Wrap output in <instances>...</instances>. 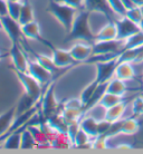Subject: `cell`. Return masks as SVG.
Listing matches in <instances>:
<instances>
[{"label":"cell","instance_id":"cell-1","mask_svg":"<svg viewBox=\"0 0 143 154\" xmlns=\"http://www.w3.org/2000/svg\"><path fill=\"white\" fill-rule=\"evenodd\" d=\"M48 10H49L50 15L53 16L55 19L62 25V27L67 31V34H70L74 21H75V18H76L79 10H76V9L67 6V5L63 4L59 0L50 1Z\"/></svg>","mask_w":143,"mask_h":154},{"label":"cell","instance_id":"cell-2","mask_svg":"<svg viewBox=\"0 0 143 154\" xmlns=\"http://www.w3.org/2000/svg\"><path fill=\"white\" fill-rule=\"evenodd\" d=\"M68 35H70V38L75 42L85 40V42H92V40L93 42L95 40V35L93 34L89 23V10L83 9L78 11Z\"/></svg>","mask_w":143,"mask_h":154},{"label":"cell","instance_id":"cell-3","mask_svg":"<svg viewBox=\"0 0 143 154\" xmlns=\"http://www.w3.org/2000/svg\"><path fill=\"white\" fill-rule=\"evenodd\" d=\"M16 76L20 82V84L23 85L25 89V94H27L28 96H30L36 103H38L42 96H43V85L40 84L38 81H36L34 77L29 75L27 72H19L16 70Z\"/></svg>","mask_w":143,"mask_h":154},{"label":"cell","instance_id":"cell-4","mask_svg":"<svg viewBox=\"0 0 143 154\" xmlns=\"http://www.w3.org/2000/svg\"><path fill=\"white\" fill-rule=\"evenodd\" d=\"M59 102L55 94L54 84L47 85L46 92L43 94L40 98V111L45 119H48L49 116L54 115L58 112Z\"/></svg>","mask_w":143,"mask_h":154},{"label":"cell","instance_id":"cell-5","mask_svg":"<svg viewBox=\"0 0 143 154\" xmlns=\"http://www.w3.org/2000/svg\"><path fill=\"white\" fill-rule=\"evenodd\" d=\"M119 63V56L112 59H108L105 62L95 63V68H96V76L95 81L98 84L102 83H107L110 79H112L115 74V68Z\"/></svg>","mask_w":143,"mask_h":154},{"label":"cell","instance_id":"cell-6","mask_svg":"<svg viewBox=\"0 0 143 154\" xmlns=\"http://www.w3.org/2000/svg\"><path fill=\"white\" fill-rule=\"evenodd\" d=\"M124 49V42L120 39L93 42V55H120Z\"/></svg>","mask_w":143,"mask_h":154},{"label":"cell","instance_id":"cell-7","mask_svg":"<svg viewBox=\"0 0 143 154\" xmlns=\"http://www.w3.org/2000/svg\"><path fill=\"white\" fill-rule=\"evenodd\" d=\"M115 23L116 28H117V39L123 40V42L141 30L140 23L132 21L131 19H129L125 16L117 17L115 19Z\"/></svg>","mask_w":143,"mask_h":154},{"label":"cell","instance_id":"cell-8","mask_svg":"<svg viewBox=\"0 0 143 154\" xmlns=\"http://www.w3.org/2000/svg\"><path fill=\"white\" fill-rule=\"evenodd\" d=\"M70 51L75 59V62H87V59L93 55V42H85V40H76L72 44Z\"/></svg>","mask_w":143,"mask_h":154},{"label":"cell","instance_id":"cell-9","mask_svg":"<svg viewBox=\"0 0 143 154\" xmlns=\"http://www.w3.org/2000/svg\"><path fill=\"white\" fill-rule=\"evenodd\" d=\"M2 21V30L8 38L10 39V42H19L20 38L23 37V31H21V25L18 20L11 18L10 16H6L1 18Z\"/></svg>","mask_w":143,"mask_h":154},{"label":"cell","instance_id":"cell-10","mask_svg":"<svg viewBox=\"0 0 143 154\" xmlns=\"http://www.w3.org/2000/svg\"><path fill=\"white\" fill-rule=\"evenodd\" d=\"M27 73L34 77L36 81H38L43 86L49 85L50 81H51V76H53V73H50L49 70L46 69L38 62H36L35 59L29 60Z\"/></svg>","mask_w":143,"mask_h":154},{"label":"cell","instance_id":"cell-11","mask_svg":"<svg viewBox=\"0 0 143 154\" xmlns=\"http://www.w3.org/2000/svg\"><path fill=\"white\" fill-rule=\"evenodd\" d=\"M10 58H11L12 65L15 67V70L19 72H27L29 59L27 58V55L23 51L19 42H14L10 49Z\"/></svg>","mask_w":143,"mask_h":154},{"label":"cell","instance_id":"cell-12","mask_svg":"<svg viewBox=\"0 0 143 154\" xmlns=\"http://www.w3.org/2000/svg\"><path fill=\"white\" fill-rule=\"evenodd\" d=\"M51 57L54 60L55 65L58 69L61 68H66L68 66H72L75 62L70 49H64V48H54L51 53Z\"/></svg>","mask_w":143,"mask_h":154},{"label":"cell","instance_id":"cell-13","mask_svg":"<svg viewBox=\"0 0 143 154\" xmlns=\"http://www.w3.org/2000/svg\"><path fill=\"white\" fill-rule=\"evenodd\" d=\"M135 76V68H134V63L130 62H119L115 68L114 77L120 78L122 81H131Z\"/></svg>","mask_w":143,"mask_h":154},{"label":"cell","instance_id":"cell-14","mask_svg":"<svg viewBox=\"0 0 143 154\" xmlns=\"http://www.w3.org/2000/svg\"><path fill=\"white\" fill-rule=\"evenodd\" d=\"M117 39V28H116L115 21L110 20L107 23H105L95 35L94 42H103V40H114Z\"/></svg>","mask_w":143,"mask_h":154},{"label":"cell","instance_id":"cell-15","mask_svg":"<svg viewBox=\"0 0 143 154\" xmlns=\"http://www.w3.org/2000/svg\"><path fill=\"white\" fill-rule=\"evenodd\" d=\"M128 105L126 103L122 100L121 103L114 105L112 107L106 108V113H105V119H107L108 122L115 124L119 123L121 119L124 117V114L126 112Z\"/></svg>","mask_w":143,"mask_h":154},{"label":"cell","instance_id":"cell-16","mask_svg":"<svg viewBox=\"0 0 143 154\" xmlns=\"http://www.w3.org/2000/svg\"><path fill=\"white\" fill-rule=\"evenodd\" d=\"M16 106L8 109L7 112L0 114V141L4 139L5 136L8 134L12 125V122L16 117Z\"/></svg>","mask_w":143,"mask_h":154},{"label":"cell","instance_id":"cell-17","mask_svg":"<svg viewBox=\"0 0 143 154\" xmlns=\"http://www.w3.org/2000/svg\"><path fill=\"white\" fill-rule=\"evenodd\" d=\"M23 127H21L19 130H16V131L6 135L4 139L1 140L2 141V143H1L2 147L7 149V150H17V149H20L21 131H23Z\"/></svg>","mask_w":143,"mask_h":154},{"label":"cell","instance_id":"cell-18","mask_svg":"<svg viewBox=\"0 0 143 154\" xmlns=\"http://www.w3.org/2000/svg\"><path fill=\"white\" fill-rule=\"evenodd\" d=\"M97 124H98V121H97L96 119H94L93 116H91V115H87L85 113H84L83 117L79 119L81 128L83 131H85L92 139L98 135V132H97Z\"/></svg>","mask_w":143,"mask_h":154},{"label":"cell","instance_id":"cell-19","mask_svg":"<svg viewBox=\"0 0 143 154\" xmlns=\"http://www.w3.org/2000/svg\"><path fill=\"white\" fill-rule=\"evenodd\" d=\"M21 31L23 36L30 40H40L42 31H40V25L38 21L33 20L30 23H27L21 26Z\"/></svg>","mask_w":143,"mask_h":154},{"label":"cell","instance_id":"cell-20","mask_svg":"<svg viewBox=\"0 0 143 154\" xmlns=\"http://www.w3.org/2000/svg\"><path fill=\"white\" fill-rule=\"evenodd\" d=\"M140 130L139 121L134 117H128L120 121L119 133L124 135H134Z\"/></svg>","mask_w":143,"mask_h":154},{"label":"cell","instance_id":"cell-21","mask_svg":"<svg viewBox=\"0 0 143 154\" xmlns=\"http://www.w3.org/2000/svg\"><path fill=\"white\" fill-rule=\"evenodd\" d=\"M126 91H128V85H126V82L125 81H122L120 78L113 77L112 79H110L107 82L106 92L123 97L126 94Z\"/></svg>","mask_w":143,"mask_h":154},{"label":"cell","instance_id":"cell-22","mask_svg":"<svg viewBox=\"0 0 143 154\" xmlns=\"http://www.w3.org/2000/svg\"><path fill=\"white\" fill-rule=\"evenodd\" d=\"M85 9L89 11L104 12L108 17H111V15L113 14L107 4V0H85Z\"/></svg>","mask_w":143,"mask_h":154},{"label":"cell","instance_id":"cell-23","mask_svg":"<svg viewBox=\"0 0 143 154\" xmlns=\"http://www.w3.org/2000/svg\"><path fill=\"white\" fill-rule=\"evenodd\" d=\"M33 20H35V12H34V8L28 1H23V6H21V10L19 14V18L18 21L23 26L25 23H30Z\"/></svg>","mask_w":143,"mask_h":154},{"label":"cell","instance_id":"cell-24","mask_svg":"<svg viewBox=\"0 0 143 154\" xmlns=\"http://www.w3.org/2000/svg\"><path fill=\"white\" fill-rule=\"evenodd\" d=\"M85 111L84 109H76V108H67L63 107L61 114L66 121V123L70 124L73 122H79V119L83 117Z\"/></svg>","mask_w":143,"mask_h":154},{"label":"cell","instance_id":"cell-25","mask_svg":"<svg viewBox=\"0 0 143 154\" xmlns=\"http://www.w3.org/2000/svg\"><path fill=\"white\" fill-rule=\"evenodd\" d=\"M38 145L37 141L34 137V135L27 126H25L21 131V143H20V149L23 150H29V149H34Z\"/></svg>","mask_w":143,"mask_h":154},{"label":"cell","instance_id":"cell-26","mask_svg":"<svg viewBox=\"0 0 143 154\" xmlns=\"http://www.w3.org/2000/svg\"><path fill=\"white\" fill-rule=\"evenodd\" d=\"M122 100H123V97L117 96V95L112 94V93L105 92L97 103H100V104L102 105V106H104L105 108H108V107H112V106H114V105H116V104H119V103H121Z\"/></svg>","mask_w":143,"mask_h":154},{"label":"cell","instance_id":"cell-27","mask_svg":"<svg viewBox=\"0 0 143 154\" xmlns=\"http://www.w3.org/2000/svg\"><path fill=\"white\" fill-rule=\"evenodd\" d=\"M97 85H98V83L94 79L92 83H89L87 86H85V88L82 91L79 97H81V100H83L85 107L89 104V102L93 98L94 94H95V91H96V88H97Z\"/></svg>","mask_w":143,"mask_h":154},{"label":"cell","instance_id":"cell-28","mask_svg":"<svg viewBox=\"0 0 143 154\" xmlns=\"http://www.w3.org/2000/svg\"><path fill=\"white\" fill-rule=\"evenodd\" d=\"M35 60L38 62L42 66H44L46 69H48L50 73L54 74L56 70L58 69L56 65H55L54 60H53V57L51 55H45V54H37L35 56Z\"/></svg>","mask_w":143,"mask_h":154},{"label":"cell","instance_id":"cell-29","mask_svg":"<svg viewBox=\"0 0 143 154\" xmlns=\"http://www.w3.org/2000/svg\"><path fill=\"white\" fill-rule=\"evenodd\" d=\"M91 142H92V137L81 128L76 134V136L74 137V140L72 141V145L75 147H85V145L91 146Z\"/></svg>","mask_w":143,"mask_h":154},{"label":"cell","instance_id":"cell-30","mask_svg":"<svg viewBox=\"0 0 143 154\" xmlns=\"http://www.w3.org/2000/svg\"><path fill=\"white\" fill-rule=\"evenodd\" d=\"M143 45V31L140 30L128 39L124 40V49L126 48H138V47Z\"/></svg>","mask_w":143,"mask_h":154},{"label":"cell","instance_id":"cell-31","mask_svg":"<svg viewBox=\"0 0 143 154\" xmlns=\"http://www.w3.org/2000/svg\"><path fill=\"white\" fill-rule=\"evenodd\" d=\"M108 141H110V136L108 134L97 135L95 137L92 139L91 142V147L92 149H108Z\"/></svg>","mask_w":143,"mask_h":154},{"label":"cell","instance_id":"cell-32","mask_svg":"<svg viewBox=\"0 0 143 154\" xmlns=\"http://www.w3.org/2000/svg\"><path fill=\"white\" fill-rule=\"evenodd\" d=\"M107 4L111 8V10L113 11V14L116 16V18L125 16L126 8L124 7L122 0H107Z\"/></svg>","mask_w":143,"mask_h":154},{"label":"cell","instance_id":"cell-33","mask_svg":"<svg viewBox=\"0 0 143 154\" xmlns=\"http://www.w3.org/2000/svg\"><path fill=\"white\" fill-rule=\"evenodd\" d=\"M21 6H23V0L21 1H8V16L18 20Z\"/></svg>","mask_w":143,"mask_h":154},{"label":"cell","instance_id":"cell-34","mask_svg":"<svg viewBox=\"0 0 143 154\" xmlns=\"http://www.w3.org/2000/svg\"><path fill=\"white\" fill-rule=\"evenodd\" d=\"M125 17H128L129 19H131L132 21H134V23H140L143 19L142 10H141V8H139V7H132L126 10Z\"/></svg>","mask_w":143,"mask_h":154},{"label":"cell","instance_id":"cell-35","mask_svg":"<svg viewBox=\"0 0 143 154\" xmlns=\"http://www.w3.org/2000/svg\"><path fill=\"white\" fill-rule=\"evenodd\" d=\"M63 107L84 109L85 105L83 103V100H81V97H72V98H68L67 100H65V103L63 104Z\"/></svg>","mask_w":143,"mask_h":154},{"label":"cell","instance_id":"cell-36","mask_svg":"<svg viewBox=\"0 0 143 154\" xmlns=\"http://www.w3.org/2000/svg\"><path fill=\"white\" fill-rule=\"evenodd\" d=\"M131 108L132 113L134 115H141V114H143V96L136 97L135 100L132 102Z\"/></svg>","mask_w":143,"mask_h":154},{"label":"cell","instance_id":"cell-37","mask_svg":"<svg viewBox=\"0 0 143 154\" xmlns=\"http://www.w3.org/2000/svg\"><path fill=\"white\" fill-rule=\"evenodd\" d=\"M59 1L74 8V9H76V10L85 9V0H59Z\"/></svg>","mask_w":143,"mask_h":154},{"label":"cell","instance_id":"cell-38","mask_svg":"<svg viewBox=\"0 0 143 154\" xmlns=\"http://www.w3.org/2000/svg\"><path fill=\"white\" fill-rule=\"evenodd\" d=\"M8 16V1L0 0V18Z\"/></svg>","mask_w":143,"mask_h":154},{"label":"cell","instance_id":"cell-39","mask_svg":"<svg viewBox=\"0 0 143 154\" xmlns=\"http://www.w3.org/2000/svg\"><path fill=\"white\" fill-rule=\"evenodd\" d=\"M115 149H117V150H131V149H133V146L130 143H120V144H116Z\"/></svg>","mask_w":143,"mask_h":154},{"label":"cell","instance_id":"cell-40","mask_svg":"<svg viewBox=\"0 0 143 154\" xmlns=\"http://www.w3.org/2000/svg\"><path fill=\"white\" fill-rule=\"evenodd\" d=\"M122 2H123L124 7L126 8V10L132 7H135V6L133 5V1H132V0H122Z\"/></svg>","mask_w":143,"mask_h":154},{"label":"cell","instance_id":"cell-41","mask_svg":"<svg viewBox=\"0 0 143 154\" xmlns=\"http://www.w3.org/2000/svg\"><path fill=\"white\" fill-rule=\"evenodd\" d=\"M132 1H133V5L135 7H139V8L143 7V0H132Z\"/></svg>","mask_w":143,"mask_h":154},{"label":"cell","instance_id":"cell-42","mask_svg":"<svg viewBox=\"0 0 143 154\" xmlns=\"http://www.w3.org/2000/svg\"><path fill=\"white\" fill-rule=\"evenodd\" d=\"M0 30H2V21H1V18H0Z\"/></svg>","mask_w":143,"mask_h":154},{"label":"cell","instance_id":"cell-43","mask_svg":"<svg viewBox=\"0 0 143 154\" xmlns=\"http://www.w3.org/2000/svg\"><path fill=\"white\" fill-rule=\"evenodd\" d=\"M7 1H21V0H7Z\"/></svg>","mask_w":143,"mask_h":154},{"label":"cell","instance_id":"cell-44","mask_svg":"<svg viewBox=\"0 0 143 154\" xmlns=\"http://www.w3.org/2000/svg\"><path fill=\"white\" fill-rule=\"evenodd\" d=\"M0 58H1V54H0Z\"/></svg>","mask_w":143,"mask_h":154},{"label":"cell","instance_id":"cell-45","mask_svg":"<svg viewBox=\"0 0 143 154\" xmlns=\"http://www.w3.org/2000/svg\"><path fill=\"white\" fill-rule=\"evenodd\" d=\"M142 75H143V73H142Z\"/></svg>","mask_w":143,"mask_h":154}]
</instances>
